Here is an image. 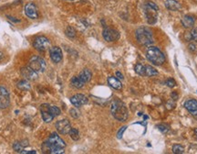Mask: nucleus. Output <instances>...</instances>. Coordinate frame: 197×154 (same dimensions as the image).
I'll use <instances>...</instances> for the list:
<instances>
[{"label":"nucleus","mask_w":197,"mask_h":154,"mask_svg":"<svg viewBox=\"0 0 197 154\" xmlns=\"http://www.w3.org/2000/svg\"><path fill=\"white\" fill-rule=\"evenodd\" d=\"M56 129L60 134L66 135V134H69L70 130L71 129V126H70V123L68 119H62V120L57 122Z\"/></svg>","instance_id":"1a4fd4ad"},{"label":"nucleus","mask_w":197,"mask_h":154,"mask_svg":"<svg viewBox=\"0 0 197 154\" xmlns=\"http://www.w3.org/2000/svg\"><path fill=\"white\" fill-rule=\"evenodd\" d=\"M21 74L25 77L28 80H31V81H35L38 79L39 74L36 71H34L32 68H30L29 66L28 67H24L21 69Z\"/></svg>","instance_id":"9d476101"},{"label":"nucleus","mask_w":197,"mask_h":154,"mask_svg":"<svg viewBox=\"0 0 197 154\" xmlns=\"http://www.w3.org/2000/svg\"><path fill=\"white\" fill-rule=\"evenodd\" d=\"M49 53H50V58H51V60L54 63H60V62L62 60L63 57L62 51H61V49H60V47H58V46H55V47L50 48Z\"/></svg>","instance_id":"f8f14e48"},{"label":"nucleus","mask_w":197,"mask_h":154,"mask_svg":"<svg viewBox=\"0 0 197 154\" xmlns=\"http://www.w3.org/2000/svg\"><path fill=\"white\" fill-rule=\"evenodd\" d=\"M70 102L74 107H80L84 105H86L88 103V98L81 94H78L73 96L72 97L70 98Z\"/></svg>","instance_id":"9b49d317"},{"label":"nucleus","mask_w":197,"mask_h":154,"mask_svg":"<svg viewBox=\"0 0 197 154\" xmlns=\"http://www.w3.org/2000/svg\"><path fill=\"white\" fill-rule=\"evenodd\" d=\"M157 128L159 129V130H160V131H162L163 133H166V132L169 130L168 127H166V126H164V125H158V126H157Z\"/></svg>","instance_id":"2f4dec72"},{"label":"nucleus","mask_w":197,"mask_h":154,"mask_svg":"<svg viewBox=\"0 0 197 154\" xmlns=\"http://www.w3.org/2000/svg\"><path fill=\"white\" fill-rule=\"evenodd\" d=\"M70 113L71 117H72V118H78L80 117V112H79V111H78L77 109H75V108L70 109Z\"/></svg>","instance_id":"c756f323"},{"label":"nucleus","mask_w":197,"mask_h":154,"mask_svg":"<svg viewBox=\"0 0 197 154\" xmlns=\"http://www.w3.org/2000/svg\"><path fill=\"white\" fill-rule=\"evenodd\" d=\"M2 58H3V53H2V52H0V60H1Z\"/></svg>","instance_id":"79ce46f5"},{"label":"nucleus","mask_w":197,"mask_h":154,"mask_svg":"<svg viewBox=\"0 0 197 154\" xmlns=\"http://www.w3.org/2000/svg\"><path fill=\"white\" fill-rule=\"evenodd\" d=\"M70 138L72 139L73 140H78L80 139V133H79V130L77 129H71L70 132H69Z\"/></svg>","instance_id":"5701e85b"},{"label":"nucleus","mask_w":197,"mask_h":154,"mask_svg":"<svg viewBox=\"0 0 197 154\" xmlns=\"http://www.w3.org/2000/svg\"><path fill=\"white\" fill-rule=\"evenodd\" d=\"M8 19H10L11 21L14 22H19V19H15V18H12V17H8Z\"/></svg>","instance_id":"58836bf2"},{"label":"nucleus","mask_w":197,"mask_h":154,"mask_svg":"<svg viewBox=\"0 0 197 154\" xmlns=\"http://www.w3.org/2000/svg\"><path fill=\"white\" fill-rule=\"evenodd\" d=\"M49 105L48 104H43L40 107V112H41V116L43 120L45 121L46 123H49L53 120V118H55L51 113L49 112Z\"/></svg>","instance_id":"4468645a"},{"label":"nucleus","mask_w":197,"mask_h":154,"mask_svg":"<svg viewBox=\"0 0 197 154\" xmlns=\"http://www.w3.org/2000/svg\"><path fill=\"white\" fill-rule=\"evenodd\" d=\"M20 153H23V154H27V153H29V154H34V153H37V151H21Z\"/></svg>","instance_id":"f704fd0d"},{"label":"nucleus","mask_w":197,"mask_h":154,"mask_svg":"<svg viewBox=\"0 0 197 154\" xmlns=\"http://www.w3.org/2000/svg\"><path fill=\"white\" fill-rule=\"evenodd\" d=\"M108 84L115 90H122V85L120 79H118L114 76H111L108 78Z\"/></svg>","instance_id":"dca6fc26"},{"label":"nucleus","mask_w":197,"mask_h":154,"mask_svg":"<svg viewBox=\"0 0 197 154\" xmlns=\"http://www.w3.org/2000/svg\"><path fill=\"white\" fill-rule=\"evenodd\" d=\"M91 76H92V74H91V72L89 69H84L83 71H81V72H80V75H79V77H80V78L82 80L85 84L91 81Z\"/></svg>","instance_id":"6ab92c4d"},{"label":"nucleus","mask_w":197,"mask_h":154,"mask_svg":"<svg viewBox=\"0 0 197 154\" xmlns=\"http://www.w3.org/2000/svg\"><path fill=\"white\" fill-rule=\"evenodd\" d=\"M177 98H178V95H177L175 92H174V93L172 94V99L175 101V100H177Z\"/></svg>","instance_id":"e433bc0d"},{"label":"nucleus","mask_w":197,"mask_h":154,"mask_svg":"<svg viewBox=\"0 0 197 154\" xmlns=\"http://www.w3.org/2000/svg\"><path fill=\"white\" fill-rule=\"evenodd\" d=\"M111 112L115 119L119 121H125L128 118V109L123 102L119 99H115L111 102Z\"/></svg>","instance_id":"f03ea898"},{"label":"nucleus","mask_w":197,"mask_h":154,"mask_svg":"<svg viewBox=\"0 0 197 154\" xmlns=\"http://www.w3.org/2000/svg\"><path fill=\"white\" fill-rule=\"evenodd\" d=\"M165 85H167V86H169V87L173 88V87H174V86L176 85V82H175V81L174 80V79L170 78V79L166 80Z\"/></svg>","instance_id":"c85d7f7f"},{"label":"nucleus","mask_w":197,"mask_h":154,"mask_svg":"<svg viewBox=\"0 0 197 154\" xmlns=\"http://www.w3.org/2000/svg\"><path fill=\"white\" fill-rule=\"evenodd\" d=\"M10 105V96L8 91L3 86H0V109H6Z\"/></svg>","instance_id":"0eeeda50"},{"label":"nucleus","mask_w":197,"mask_h":154,"mask_svg":"<svg viewBox=\"0 0 197 154\" xmlns=\"http://www.w3.org/2000/svg\"><path fill=\"white\" fill-rule=\"evenodd\" d=\"M146 5H147L148 7H150L151 8H153V9H154V10H156V11L159 9V8L157 7V5L154 4V3H153V2H150V1H149V2H147V4H146Z\"/></svg>","instance_id":"473e14b6"},{"label":"nucleus","mask_w":197,"mask_h":154,"mask_svg":"<svg viewBox=\"0 0 197 154\" xmlns=\"http://www.w3.org/2000/svg\"><path fill=\"white\" fill-rule=\"evenodd\" d=\"M126 129H127V127L124 126V127L121 128V129L118 131V133H117V138H118L119 140H121V139L122 138V135H123V133H124V131L126 130Z\"/></svg>","instance_id":"7c9ffc66"},{"label":"nucleus","mask_w":197,"mask_h":154,"mask_svg":"<svg viewBox=\"0 0 197 154\" xmlns=\"http://www.w3.org/2000/svg\"><path fill=\"white\" fill-rule=\"evenodd\" d=\"M135 72L136 74H140V75H145V71H144V66L141 63H138L135 65Z\"/></svg>","instance_id":"393cba45"},{"label":"nucleus","mask_w":197,"mask_h":154,"mask_svg":"<svg viewBox=\"0 0 197 154\" xmlns=\"http://www.w3.org/2000/svg\"><path fill=\"white\" fill-rule=\"evenodd\" d=\"M144 71H145V75L148 77L154 76L158 74V72L156 71L155 69L151 65L144 66Z\"/></svg>","instance_id":"412c9836"},{"label":"nucleus","mask_w":197,"mask_h":154,"mask_svg":"<svg viewBox=\"0 0 197 154\" xmlns=\"http://www.w3.org/2000/svg\"><path fill=\"white\" fill-rule=\"evenodd\" d=\"M66 144L62 139L58 136L57 133H52L48 140L42 144L41 149L44 153L60 154L64 153V148Z\"/></svg>","instance_id":"f257e3e1"},{"label":"nucleus","mask_w":197,"mask_h":154,"mask_svg":"<svg viewBox=\"0 0 197 154\" xmlns=\"http://www.w3.org/2000/svg\"><path fill=\"white\" fill-rule=\"evenodd\" d=\"M184 107L186 108L193 116H197V100L189 99L184 103Z\"/></svg>","instance_id":"2eb2a0df"},{"label":"nucleus","mask_w":197,"mask_h":154,"mask_svg":"<svg viewBox=\"0 0 197 154\" xmlns=\"http://www.w3.org/2000/svg\"><path fill=\"white\" fill-rule=\"evenodd\" d=\"M23 146L21 145V143L20 142H15L14 144H13V149H14V151H17V152H19L20 153L21 151H23Z\"/></svg>","instance_id":"cd10ccee"},{"label":"nucleus","mask_w":197,"mask_h":154,"mask_svg":"<svg viewBox=\"0 0 197 154\" xmlns=\"http://www.w3.org/2000/svg\"><path fill=\"white\" fill-rule=\"evenodd\" d=\"M191 37L197 41V27H195L193 30H192V32H191Z\"/></svg>","instance_id":"72a5a7b5"},{"label":"nucleus","mask_w":197,"mask_h":154,"mask_svg":"<svg viewBox=\"0 0 197 154\" xmlns=\"http://www.w3.org/2000/svg\"><path fill=\"white\" fill-rule=\"evenodd\" d=\"M182 25L184 27V28H192V27H194V22H195V19L193 17V16H191V15H186V16H184L183 19H182Z\"/></svg>","instance_id":"f3484780"},{"label":"nucleus","mask_w":197,"mask_h":154,"mask_svg":"<svg viewBox=\"0 0 197 154\" xmlns=\"http://www.w3.org/2000/svg\"><path fill=\"white\" fill-rule=\"evenodd\" d=\"M66 35L70 38H74L76 36V31L72 27H68V29L66 30Z\"/></svg>","instance_id":"bb28decb"},{"label":"nucleus","mask_w":197,"mask_h":154,"mask_svg":"<svg viewBox=\"0 0 197 154\" xmlns=\"http://www.w3.org/2000/svg\"><path fill=\"white\" fill-rule=\"evenodd\" d=\"M20 143L23 147H26L27 145H29V141H28V140H23V141H21Z\"/></svg>","instance_id":"4c0bfd02"},{"label":"nucleus","mask_w":197,"mask_h":154,"mask_svg":"<svg viewBox=\"0 0 197 154\" xmlns=\"http://www.w3.org/2000/svg\"><path fill=\"white\" fill-rule=\"evenodd\" d=\"M71 85H72L74 87L80 89V88H82L84 86L85 83L79 76H74L71 79Z\"/></svg>","instance_id":"aec40b11"},{"label":"nucleus","mask_w":197,"mask_h":154,"mask_svg":"<svg viewBox=\"0 0 197 154\" xmlns=\"http://www.w3.org/2000/svg\"><path fill=\"white\" fill-rule=\"evenodd\" d=\"M29 66L32 68L34 71H36L37 73H39V72H44L46 70V66L47 65H46V63H45L44 59H42L41 57L33 56L29 60Z\"/></svg>","instance_id":"39448f33"},{"label":"nucleus","mask_w":197,"mask_h":154,"mask_svg":"<svg viewBox=\"0 0 197 154\" xmlns=\"http://www.w3.org/2000/svg\"><path fill=\"white\" fill-rule=\"evenodd\" d=\"M165 7L167 9L172 11H176L180 9L181 5L175 0H167L165 2Z\"/></svg>","instance_id":"a211bd4d"},{"label":"nucleus","mask_w":197,"mask_h":154,"mask_svg":"<svg viewBox=\"0 0 197 154\" xmlns=\"http://www.w3.org/2000/svg\"><path fill=\"white\" fill-rule=\"evenodd\" d=\"M33 46L37 51L43 52V51H46L50 46V41L45 36H39L35 39Z\"/></svg>","instance_id":"423d86ee"},{"label":"nucleus","mask_w":197,"mask_h":154,"mask_svg":"<svg viewBox=\"0 0 197 154\" xmlns=\"http://www.w3.org/2000/svg\"><path fill=\"white\" fill-rule=\"evenodd\" d=\"M103 38L105 41L111 42V41H115L120 38V33L117 31L116 30L113 29H110V28H105L103 30Z\"/></svg>","instance_id":"6e6552de"},{"label":"nucleus","mask_w":197,"mask_h":154,"mask_svg":"<svg viewBox=\"0 0 197 154\" xmlns=\"http://www.w3.org/2000/svg\"><path fill=\"white\" fill-rule=\"evenodd\" d=\"M189 47H190V50H192V51H195V46H194V45H190Z\"/></svg>","instance_id":"ea45409f"},{"label":"nucleus","mask_w":197,"mask_h":154,"mask_svg":"<svg viewBox=\"0 0 197 154\" xmlns=\"http://www.w3.org/2000/svg\"><path fill=\"white\" fill-rule=\"evenodd\" d=\"M146 58L154 65H162L165 62V56L159 50V48L154 46L148 47L146 51Z\"/></svg>","instance_id":"20e7f679"},{"label":"nucleus","mask_w":197,"mask_h":154,"mask_svg":"<svg viewBox=\"0 0 197 154\" xmlns=\"http://www.w3.org/2000/svg\"><path fill=\"white\" fill-rule=\"evenodd\" d=\"M25 14H26L27 17H29V19H36L39 17L37 7L33 3H29V4L26 5V7H25Z\"/></svg>","instance_id":"ddd939ff"},{"label":"nucleus","mask_w":197,"mask_h":154,"mask_svg":"<svg viewBox=\"0 0 197 154\" xmlns=\"http://www.w3.org/2000/svg\"><path fill=\"white\" fill-rule=\"evenodd\" d=\"M116 76L118 77V79H120V80H123V75L120 72H117L116 73Z\"/></svg>","instance_id":"c9c22d12"},{"label":"nucleus","mask_w":197,"mask_h":154,"mask_svg":"<svg viewBox=\"0 0 197 154\" xmlns=\"http://www.w3.org/2000/svg\"><path fill=\"white\" fill-rule=\"evenodd\" d=\"M71 1H73V0H71Z\"/></svg>","instance_id":"37998d69"},{"label":"nucleus","mask_w":197,"mask_h":154,"mask_svg":"<svg viewBox=\"0 0 197 154\" xmlns=\"http://www.w3.org/2000/svg\"><path fill=\"white\" fill-rule=\"evenodd\" d=\"M173 152L175 154L184 153V148L182 145H179V144L174 145L173 146Z\"/></svg>","instance_id":"b1692460"},{"label":"nucleus","mask_w":197,"mask_h":154,"mask_svg":"<svg viewBox=\"0 0 197 154\" xmlns=\"http://www.w3.org/2000/svg\"><path fill=\"white\" fill-rule=\"evenodd\" d=\"M136 39L137 41L141 45L143 46H150L153 43V36L152 30L147 27H140L136 30Z\"/></svg>","instance_id":"7ed1b4c3"},{"label":"nucleus","mask_w":197,"mask_h":154,"mask_svg":"<svg viewBox=\"0 0 197 154\" xmlns=\"http://www.w3.org/2000/svg\"><path fill=\"white\" fill-rule=\"evenodd\" d=\"M194 132L195 136H197V128H196V129H194Z\"/></svg>","instance_id":"a19ab883"},{"label":"nucleus","mask_w":197,"mask_h":154,"mask_svg":"<svg viewBox=\"0 0 197 154\" xmlns=\"http://www.w3.org/2000/svg\"><path fill=\"white\" fill-rule=\"evenodd\" d=\"M49 112L51 113L54 117H57V116H60V109L58 107H55V106H49Z\"/></svg>","instance_id":"a878e982"},{"label":"nucleus","mask_w":197,"mask_h":154,"mask_svg":"<svg viewBox=\"0 0 197 154\" xmlns=\"http://www.w3.org/2000/svg\"><path fill=\"white\" fill-rule=\"evenodd\" d=\"M17 86H18V89L23 90V91H28V90H30V88H31L29 83L28 81H26V80H23V81L18 82V85H17Z\"/></svg>","instance_id":"4be33fe9"}]
</instances>
